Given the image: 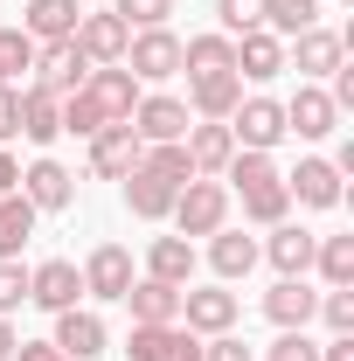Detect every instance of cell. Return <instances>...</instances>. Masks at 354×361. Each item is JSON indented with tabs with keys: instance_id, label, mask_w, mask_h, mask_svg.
<instances>
[{
	"instance_id": "23",
	"label": "cell",
	"mask_w": 354,
	"mask_h": 361,
	"mask_svg": "<svg viewBox=\"0 0 354 361\" xmlns=\"http://www.w3.org/2000/svg\"><path fill=\"white\" fill-rule=\"evenodd\" d=\"M278 70H285V42L264 35V28H250V35L236 42V77H257V84H264V77H278Z\"/></svg>"
},
{
	"instance_id": "31",
	"label": "cell",
	"mask_w": 354,
	"mask_h": 361,
	"mask_svg": "<svg viewBox=\"0 0 354 361\" xmlns=\"http://www.w3.org/2000/svg\"><path fill=\"white\" fill-rule=\"evenodd\" d=\"M35 63V35L28 28H0V90H14V77Z\"/></svg>"
},
{
	"instance_id": "21",
	"label": "cell",
	"mask_w": 354,
	"mask_h": 361,
	"mask_svg": "<svg viewBox=\"0 0 354 361\" xmlns=\"http://www.w3.org/2000/svg\"><path fill=\"white\" fill-rule=\"evenodd\" d=\"M56 348H63L70 361H90L97 348H104V319H97V313H77V306L56 313Z\"/></svg>"
},
{
	"instance_id": "38",
	"label": "cell",
	"mask_w": 354,
	"mask_h": 361,
	"mask_svg": "<svg viewBox=\"0 0 354 361\" xmlns=\"http://www.w3.org/2000/svg\"><path fill=\"white\" fill-rule=\"evenodd\" d=\"M167 334H174V326H133L126 355H133V361H160V348H167Z\"/></svg>"
},
{
	"instance_id": "32",
	"label": "cell",
	"mask_w": 354,
	"mask_h": 361,
	"mask_svg": "<svg viewBox=\"0 0 354 361\" xmlns=\"http://www.w3.org/2000/svg\"><path fill=\"white\" fill-rule=\"evenodd\" d=\"M312 0H264V35H306L312 28Z\"/></svg>"
},
{
	"instance_id": "9",
	"label": "cell",
	"mask_w": 354,
	"mask_h": 361,
	"mask_svg": "<svg viewBox=\"0 0 354 361\" xmlns=\"http://www.w3.org/2000/svg\"><path fill=\"white\" fill-rule=\"evenodd\" d=\"M84 292L90 299H126L133 292V250L126 243H97L84 264Z\"/></svg>"
},
{
	"instance_id": "2",
	"label": "cell",
	"mask_w": 354,
	"mask_h": 361,
	"mask_svg": "<svg viewBox=\"0 0 354 361\" xmlns=\"http://www.w3.org/2000/svg\"><path fill=\"white\" fill-rule=\"evenodd\" d=\"M195 180V167H188V146H146L139 153V167L126 174V202H133V216H146V223H160V216H174V195Z\"/></svg>"
},
{
	"instance_id": "15",
	"label": "cell",
	"mask_w": 354,
	"mask_h": 361,
	"mask_svg": "<svg viewBox=\"0 0 354 361\" xmlns=\"http://www.w3.org/2000/svg\"><path fill=\"white\" fill-rule=\"evenodd\" d=\"M181 146H188V167H195V174H222V167L236 160L229 126H188V133H181Z\"/></svg>"
},
{
	"instance_id": "6",
	"label": "cell",
	"mask_w": 354,
	"mask_h": 361,
	"mask_svg": "<svg viewBox=\"0 0 354 361\" xmlns=\"http://www.w3.org/2000/svg\"><path fill=\"white\" fill-rule=\"evenodd\" d=\"M139 153H146V139L133 126H104V133H90V174L97 180H126L139 167Z\"/></svg>"
},
{
	"instance_id": "3",
	"label": "cell",
	"mask_w": 354,
	"mask_h": 361,
	"mask_svg": "<svg viewBox=\"0 0 354 361\" xmlns=\"http://www.w3.org/2000/svg\"><path fill=\"white\" fill-rule=\"evenodd\" d=\"M222 174H229V188L243 195V216H250V223H271V229L285 223L292 195H285V174L271 167V153H236Z\"/></svg>"
},
{
	"instance_id": "14",
	"label": "cell",
	"mask_w": 354,
	"mask_h": 361,
	"mask_svg": "<svg viewBox=\"0 0 354 361\" xmlns=\"http://www.w3.org/2000/svg\"><path fill=\"white\" fill-rule=\"evenodd\" d=\"M341 126V104L326 97V90H299L292 104H285V133H299V139H326Z\"/></svg>"
},
{
	"instance_id": "10",
	"label": "cell",
	"mask_w": 354,
	"mask_h": 361,
	"mask_svg": "<svg viewBox=\"0 0 354 361\" xmlns=\"http://www.w3.org/2000/svg\"><path fill=\"white\" fill-rule=\"evenodd\" d=\"M77 292H84V271L70 264V257H49V264L28 271V299L49 306V313H70V306H77Z\"/></svg>"
},
{
	"instance_id": "24",
	"label": "cell",
	"mask_w": 354,
	"mask_h": 361,
	"mask_svg": "<svg viewBox=\"0 0 354 361\" xmlns=\"http://www.w3.org/2000/svg\"><path fill=\"white\" fill-rule=\"evenodd\" d=\"M181 70L188 77H222V70H236V42L229 35H195V42H181Z\"/></svg>"
},
{
	"instance_id": "26",
	"label": "cell",
	"mask_w": 354,
	"mask_h": 361,
	"mask_svg": "<svg viewBox=\"0 0 354 361\" xmlns=\"http://www.w3.org/2000/svg\"><path fill=\"white\" fill-rule=\"evenodd\" d=\"M292 63L306 70V77H334L341 70V35H326V28H306V35H292Z\"/></svg>"
},
{
	"instance_id": "20",
	"label": "cell",
	"mask_w": 354,
	"mask_h": 361,
	"mask_svg": "<svg viewBox=\"0 0 354 361\" xmlns=\"http://www.w3.org/2000/svg\"><path fill=\"white\" fill-rule=\"evenodd\" d=\"M146 278H160V285H188V278H195V243H188V236H153V250H146Z\"/></svg>"
},
{
	"instance_id": "41",
	"label": "cell",
	"mask_w": 354,
	"mask_h": 361,
	"mask_svg": "<svg viewBox=\"0 0 354 361\" xmlns=\"http://www.w3.org/2000/svg\"><path fill=\"white\" fill-rule=\"evenodd\" d=\"M202 361H250V348H243L236 334H216V341L202 348Z\"/></svg>"
},
{
	"instance_id": "37",
	"label": "cell",
	"mask_w": 354,
	"mask_h": 361,
	"mask_svg": "<svg viewBox=\"0 0 354 361\" xmlns=\"http://www.w3.org/2000/svg\"><path fill=\"white\" fill-rule=\"evenodd\" d=\"M28 299V271L14 264V257H0V313H14Z\"/></svg>"
},
{
	"instance_id": "16",
	"label": "cell",
	"mask_w": 354,
	"mask_h": 361,
	"mask_svg": "<svg viewBox=\"0 0 354 361\" xmlns=\"http://www.w3.org/2000/svg\"><path fill=\"white\" fill-rule=\"evenodd\" d=\"M188 334H229L236 326V292H181Z\"/></svg>"
},
{
	"instance_id": "19",
	"label": "cell",
	"mask_w": 354,
	"mask_h": 361,
	"mask_svg": "<svg viewBox=\"0 0 354 361\" xmlns=\"http://www.w3.org/2000/svg\"><path fill=\"white\" fill-rule=\"evenodd\" d=\"M21 195H28V209H70V195H77V180L63 174L56 160H35V167L21 174Z\"/></svg>"
},
{
	"instance_id": "5",
	"label": "cell",
	"mask_w": 354,
	"mask_h": 361,
	"mask_svg": "<svg viewBox=\"0 0 354 361\" xmlns=\"http://www.w3.org/2000/svg\"><path fill=\"white\" fill-rule=\"evenodd\" d=\"M229 118H236V126H229V139H236L243 153H271V146L285 139V104H271V97H243Z\"/></svg>"
},
{
	"instance_id": "18",
	"label": "cell",
	"mask_w": 354,
	"mask_h": 361,
	"mask_svg": "<svg viewBox=\"0 0 354 361\" xmlns=\"http://www.w3.org/2000/svg\"><path fill=\"white\" fill-rule=\"evenodd\" d=\"M264 313L278 319V326H306V319L319 313V292H306V278H278L264 292Z\"/></svg>"
},
{
	"instance_id": "29",
	"label": "cell",
	"mask_w": 354,
	"mask_h": 361,
	"mask_svg": "<svg viewBox=\"0 0 354 361\" xmlns=\"http://www.w3.org/2000/svg\"><path fill=\"white\" fill-rule=\"evenodd\" d=\"M209 264H216V278H243V271L257 264V243H250L243 229H216V243H209Z\"/></svg>"
},
{
	"instance_id": "22",
	"label": "cell",
	"mask_w": 354,
	"mask_h": 361,
	"mask_svg": "<svg viewBox=\"0 0 354 361\" xmlns=\"http://www.w3.org/2000/svg\"><path fill=\"white\" fill-rule=\"evenodd\" d=\"M14 104H21V133L49 146V139L63 133V97H49V90H14Z\"/></svg>"
},
{
	"instance_id": "1",
	"label": "cell",
	"mask_w": 354,
	"mask_h": 361,
	"mask_svg": "<svg viewBox=\"0 0 354 361\" xmlns=\"http://www.w3.org/2000/svg\"><path fill=\"white\" fill-rule=\"evenodd\" d=\"M133 104H139V77L126 63H97L84 84L63 97V133H104V126H133Z\"/></svg>"
},
{
	"instance_id": "34",
	"label": "cell",
	"mask_w": 354,
	"mask_h": 361,
	"mask_svg": "<svg viewBox=\"0 0 354 361\" xmlns=\"http://www.w3.org/2000/svg\"><path fill=\"white\" fill-rule=\"evenodd\" d=\"M222 28L229 35H250V28H264V0H216Z\"/></svg>"
},
{
	"instance_id": "35",
	"label": "cell",
	"mask_w": 354,
	"mask_h": 361,
	"mask_svg": "<svg viewBox=\"0 0 354 361\" xmlns=\"http://www.w3.org/2000/svg\"><path fill=\"white\" fill-rule=\"evenodd\" d=\"M167 7H174V0H118L111 14H118L126 28H160V21H167Z\"/></svg>"
},
{
	"instance_id": "36",
	"label": "cell",
	"mask_w": 354,
	"mask_h": 361,
	"mask_svg": "<svg viewBox=\"0 0 354 361\" xmlns=\"http://www.w3.org/2000/svg\"><path fill=\"white\" fill-rule=\"evenodd\" d=\"M319 313H326L334 334H354V292H348V285H334V292L319 299Z\"/></svg>"
},
{
	"instance_id": "12",
	"label": "cell",
	"mask_w": 354,
	"mask_h": 361,
	"mask_svg": "<svg viewBox=\"0 0 354 361\" xmlns=\"http://www.w3.org/2000/svg\"><path fill=\"white\" fill-rule=\"evenodd\" d=\"M133 133L146 139V146H174V139L188 133V104H181V97H139L133 104Z\"/></svg>"
},
{
	"instance_id": "28",
	"label": "cell",
	"mask_w": 354,
	"mask_h": 361,
	"mask_svg": "<svg viewBox=\"0 0 354 361\" xmlns=\"http://www.w3.org/2000/svg\"><path fill=\"white\" fill-rule=\"evenodd\" d=\"M312 250H319V236H306V229H292V223H278V236H271V264L285 271V278H306Z\"/></svg>"
},
{
	"instance_id": "39",
	"label": "cell",
	"mask_w": 354,
	"mask_h": 361,
	"mask_svg": "<svg viewBox=\"0 0 354 361\" xmlns=\"http://www.w3.org/2000/svg\"><path fill=\"white\" fill-rule=\"evenodd\" d=\"M271 361H319V348H312L306 334H292V326H285V341L271 348Z\"/></svg>"
},
{
	"instance_id": "25",
	"label": "cell",
	"mask_w": 354,
	"mask_h": 361,
	"mask_svg": "<svg viewBox=\"0 0 354 361\" xmlns=\"http://www.w3.org/2000/svg\"><path fill=\"white\" fill-rule=\"evenodd\" d=\"M77 0H28V35H42V42H70L77 35Z\"/></svg>"
},
{
	"instance_id": "44",
	"label": "cell",
	"mask_w": 354,
	"mask_h": 361,
	"mask_svg": "<svg viewBox=\"0 0 354 361\" xmlns=\"http://www.w3.org/2000/svg\"><path fill=\"white\" fill-rule=\"evenodd\" d=\"M319 361H354V334H341V341H334V348H326Z\"/></svg>"
},
{
	"instance_id": "7",
	"label": "cell",
	"mask_w": 354,
	"mask_h": 361,
	"mask_svg": "<svg viewBox=\"0 0 354 361\" xmlns=\"http://www.w3.org/2000/svg\"><path fill=\"white\" fill-rule=\"evenodd\" d=\"M28 70H35V90H49V97H70V90L84 84L97 63H84V49H77V42H49L42 56L28 63Z\"/></svg>"
},
{
	"instance_id": "43",
	"label": "cell",
	"mask_w": 354,
	"mask_h": 361,
	"mask_svg": "<svg viewBox=\"0 0 354 361\" xmlns=\"http://www.w3.org/2000/svg\"><path fill=\"white\" fill-rule=\"evenodd\" d=\"M21 133V104H14V90H0V139Z\"/></svg>"
},
{
	"instance_id": "33",
	"label": "cell",
	"mask_w": 354,
	"mask_h": 361,
	"mask_svg": "<svg viewBox=\"0 0 354 361\" xmlns=\"http://www.w3.org/2000/svg\"><path fill=\"white\" fill-rule=\"evenodd\" d=\"M312 264L326 271L334 285H354V236H326V243L312 250Z\"/></svg>"
},
{
	"instance_id": "46",
	"label": "cell",
	"mask_w": 354,
	"mask_h": 361,
	"mask_svg": "<svg viewBox=\"0 0 354 361\" xmlns=\"http://www.w3.org/2000/svg\"><path fill=\"white\" fill-rule=\"evenodd\" d=\"M14 355V326H7V319H0V361Z\"/></svg>"
},
{
	"instance_id": "30",
	"label": "cell",
	"mask_w": 354,
	"mask_h": 361,
	"mask_svg": "<svg viewBox=\"0 0 354 361\" xmlns=\"http://www.w3.org/2000/svg\"><path fill=\"white\" fill-rule=\"evenodd\" d=\"M28 229H35L28 195H0V257H14V250L28 243Z\"/></svg>"
},
{
	"instance_id": "8",
	"label": "cell",
	"mask_w": 354,
	"mask_h": 361,
	"mask_svg": "<svg viewBox=\"0 0 354 361\" xmlns=\"http://www.w3.org/2000/svg\"><path fill=\"white\" fill-rule=\"evenodd\" d=\"M126 70L146 77V84L174 77V70H181V35H167V28H139L133 42H126Z\"/></svg>"
},
{
	"instance_id": "45",
	"label": "cell",
	"mask_w": 354,
	"mask_h": 361,
	"mask_svg": "<svg viewBox=\"0 0 354 361\" xmlns=\"http://www.w3.org/2000/svg\"><path fill=\"white\" fill-rule=\"evenodd\" d=\"M14 180H21V167H14V160L0 153V195H14Z\"/></svg>"
},
{
	"instance_id": "27",
	"label": "cell",
	"mask_w": 354,
	"mask_h": 361,
	"mask_svg": "<svg viewBox=\"0 0 354 361\" xmlns=\"http://www.w3.org/2000/svg\"><path fill=\"white\" fill-rule=\"evenodd\" d=\"M243 104V77L236 70H222V77H195V111L202 118H229Z\"/></svg>"
},
{
	"instance_id": "42",
	"label": "cell",
	"mask_w": 354,
	"mask_h": 361,
	"mask_svg": "<svg viewBox=\"0 0 354 361\" xmlns=\"http://www.w3.org/2000/svg\"><path fill=\"white\" fill-rule=\"evenodd\" d=\"M7 361H70V355H63L56 341H49V348H28V341H14V355H7Z\"/></svg>"
},
{
	"instance_id": "13",
	"label": "cell",
	"mask_w": 354,
	"mask_h": 361,
	"mask_svg": "<svg viewBox=\"0 0 354 361\" xmlns=\"http://www.w3.org/2000/svg\"><path fill=\"white\" fill-rule=\"evenodd\" d=\"M126 306H133V326H174V319H181V285L139 278L133 292H126Z\"/></svg>"
},
{
	"instance_id": "11",
	"label": "cell",
	"mask_w": 354,
	"mask_h": 361,
	"mask_svg": "<svg viewBox=\"0 0 354 361\" xmlns=\"http://www.w3.org/2000/svg\"><path fill=\"white\" fill-rule=\"evenodd\" d=\"M70 42L84 49V63H126L133 28H126L118 14H77V35H70Z\"/></svg>"
},
{
	"instance_id": "17",
	"label": "cell",
	"mask_w": 354,
	"mask_h": 361,
	"mask_svg": "<svg viewBox=\"0 0 354 361\" xmlns=\"http://www.w3.org/2000/svg\"><path fill=\"white\" fill-rule=\"evenodd\" d=\"M285 195H299L306 209H334L341 202V167L334 160H299V174H285Z\"/></svg>"
},
{
	"instance_id": "40",
	"label": "cell",
	"mask_w": 354,
	"mask_h": 361,
	"mask_svg": "<svg viewBox=\"0 0 354 361\" xmlns=\"http://www.w3.org/2000/svg\"><path fill=\"white\" fill-rule=\"evenodd\" d=\"M160 361H202V341H195L188 326H174V334H167V348H160Z\"/></svg>"
},
{
	"instance_id": "4",
	"label": "cell",
	"mask_w": 354,
	"mask_h": 361,
	"mask_svg": "<svg viewBox=\"0 0 354 361\" xmlns=\"http://www.w3.org/2000/svg\"><path fill=\"white\" fill-rule=\"evenodd\" d=\"M222 216H229V188L222 180H188L174 195V223H181V236H216L222 229Z\"/></svg>"
}]
</instances>
